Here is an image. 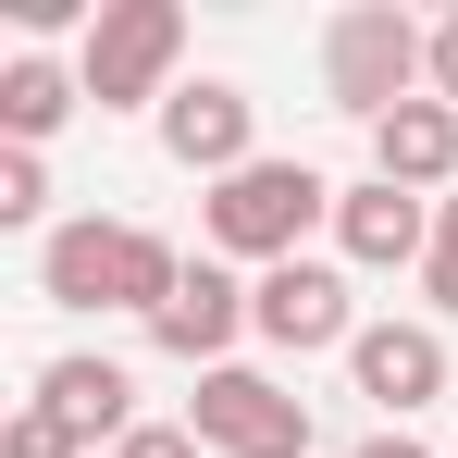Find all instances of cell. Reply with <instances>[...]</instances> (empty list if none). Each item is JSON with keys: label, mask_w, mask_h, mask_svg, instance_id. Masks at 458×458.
I'll use <instances>...</instances> for the list:
<instances>
[{"label": "cell", "mask_w": 458, "mask_h": 458, "mask_svg": "<svg viewBox=\"0 0 458 458\" xmlns=\"http://www.w3.org/2000/svg\"><path fill=\"white\" fill-rule=\"evenodd\" d=\"M186 285V260L161 248L149 224H50V248H38V298H63V310H137L149 322L161 298Z\"/></svg>", "instance_id": "6da1fadb"}, {"label": "cell", "mask_w": 458, "mask_h": 458, "mask_svg": "<svg viewBox=\"0 0 458 458\" xmlns=\"http://www.w3.org/2000/svg\"><path fill=\"white\" fill-rule=\"evenodd\" d=\"M322 87H335V112H409V99H434V25H409L396 0H347L335 25H322Z\"/></svg>", "instance_id": "7a4b0ae2"}, {"label": "cell", "mask_w": 458, "mask_h": 458, "mask_svg": "<svg viewBox=\"0 0 458 458\" xmlns=\"http://www.w3.org/2000/svg\"><path fill=\"white\" fill-rule=\"evenodd\" d=\"M310 224H335V186L310 174V161H248V174H224L211 186V248L224 260H298V235Z\"/></svg>", "instance_id": "3957f363"}, {"label": "cell", "mask_w": 458, "mask_h": 458, "mask_svg": "<svg viewBox=\"0 0 458 458\" xmlns=\"http://www.w3.org/2000/svg\"><path fill=\"white\" fill-rule=\"evenodd\" d=\"M174 50H186V13L174 0H99L75 75H87L99 112H137V99H174Z\"/></svg>", "instance_id": "277c9868"}, {"label": "cell", "mask_w": 458, "mask_h": 458, "mask_svg": "<svg viewBox=\"0 0 458 458\" xmlns=\"http://www.w3.org/2000/svg\"><path fill=\"white\" fill-rule=\"evenodd\" d=\"M186 434L211 458H310V409L285 396L273 372H199V396H186Z\"/></svg>", "instance_id": "5b68a950"}, {"label": "cell", "mask_w": 458, "mask_h": 458, "mask_svg": "<svg viewBox=\"0 0 458 458\" xmlns=\"http://www.w3.org/2000/svg\"><path fill=\"white\" fill-rule=\"evenodd\" d=\"M248 335L285 347V360H310V347H360L347 273H335V260H273V273L248 285Z\"/></svg>", "instance_id": "8992f818"}, {"label": "cell", "mask_w": 458, "mask_h": 458, "mask_svg": "<svg viewBox=\"0 0 458 458\" xmlns=\"http://www.w3.org/2000/svg\"><path fill=\"white\" fill-rule=\"evenodd\" d=\"M347 384L372 396L384 421H409V409H434V396H446V335H434V322H360Z\"/></svg>", "instance_id": "52a82bcc"}, {"label": "cell", "mask_w": 458, "mask_h": 458, "mask_svg": "<svg viewBox=\"0 0 458 458\" xmlns=\"http://www.w3.org/2000/svg\"><path fill=\"white\" fill-rule=\"evenodd\" d=\"M235 335H248V285H235L224 260H186V285L149 310V347H161V360H186V372H224Z\"/></svg>", "instance_id": "ba28073f"}, {"label": "cell", "mask_w": 458, "mask_h": 458, "mask_svg": "<svg viewBox=\"0 0 458 458\" xmlns=\"http://www.w3.org/2000/svg\"><path fill=\"white\" fill-rule=\"evenodd\" d=\"M248 124H260V112H248V87H224V75H199V87L161 99V149L186 161V174H211V186L260 161V149H248Z\"/></svg>", "instance_id": "9c48e42d"}, {"label": "cell", "mask_w": 458, "mask_h": 458, "mask_svg": "<svg viewBox=\"0 0 458 458\" xmlns=\"http://www.w3.org/2000/svg\"><path fill=\"white\" fill-rule=\"evenodd\" d=\"M335 248L360 260V273H409V260H434V211L409 199V186H335Z\"/></svg>", "instance_id": "30bf717a"}, {"label": "cell", "mask_w": 458, "mask_h": 458, "mask_svg": "<svg viewBox=\"0 0 458 458\" xmlns=\"http://www.w3.org/2000/svg\"><path fill=\"white\" fill-rule=\"evenodd\" d=\"M25 409H50L75 446H124V434H137V384H124V360H87V347H75V360H50Z\"/></svg>", "instance_id": "8fae6325"}, {"label": "cell", "mask_w": 458, "mask_h": 458, "mask_svg": "<svg viewBox=\"0 0 458 458\" xmlns=\"http://www.w3.org/2000/svg\"><path fill=\"white\" fill-rule=\"evenodd\" d=\"M372 174L409 186V199H421V186H458V112H446V99L384 112V124H372Z\"/></svg>", "instance_id": "7c38bea8"}, {"label": "cell", "mask_w": 458, "mask_h": 458, "mask_svg": "<svg viewBox=\"0 0 458 458\" xmlns=\"http://www.w3.org/2000/svg\"><path fill=\"white\" fill-rule=\"evenodd\" d=\"M75 99H87V75H63L50 50H25V63H0V137H13V149H38Z\"/></svg>", "instance_id": "4fadbf2b"}, {"label": "cell", "mask_w": 458, "mask_h": 458, "mask_svg": "<svg viewBox=\"0 0 458 458\" xmlns=\"http://www.w3.org/2000/svg\"><path fill=\"white\" fill-rule=\"evenodd\" d=\"M50 211V161L38 149H0V224H38Z\"/></svg>", "instance_id": "5bb4252c"}, {"label": "cell", "mask_w": 458, "mask_h": 458, "mask_svg": "<svg viewBox=\"0 0 458 458\" xmlns=\"http://www.w3.org/2000/svg\"><path fill=\"white\" fill-rule=\"evenodd\" d=\"M0 458H87V446L50 421V409H13V421H0Z\"/></svg>", "instance_id": "9a60e30c"}, {"label": "cell", "mask_w": 458, "mask_h": 458, "mask_svg": "<svg viewBox=\"0 0 458 458\" xmlns=\"http://www.w3.org/2000/svg\"><path fill=\"white\" fill-rule=\"evenodd\" d=\"M421 285H434V310L458 322V199H434V260H421Z\"/></svg>", "instance_id": "2e32d148"}, {"label": "cell", "mask_w": 458, "mask_h": 458, "mask_svg": "<svg viewBox=\"0 0 458 458\" xmlns=\"http://www.w3.org/2000/svg\"><path fill=\"white\" fill-rule=\"evenodd\" d=\"M112 458H211V446H199L186 421H137V434H124V446H112Z\"/></svg>", "instance_id": "e0dca14e"}, {"label": "cell", "mask_w": 458, "mask_h": 458, "mask_svg": "<svg viewBox=\"0 0 458 458\" xmlns=\"http://www.w3.org/2000/svg\"><path fill=\"white\" fill-rule=\"evenodd\" d=\"M434 99H446V112H458V13H446V25H434Z\"/></svg>", "instance_id": "ac0fdd59"}, {"label": "cell", "mask_w": 458, "mask_h": 458, "mask_svg": "<svg viewBox=\"0 0 458 458\" xmlns=\"http://www.w3.org/2000/svg\"><path fill=\"white\" fill-rule=\"evenodd\" d=\"M347 458H434V446H409V434H372V446H347Z\"/></svg>", "instance_id": "d6986e66"}]
</instances>
